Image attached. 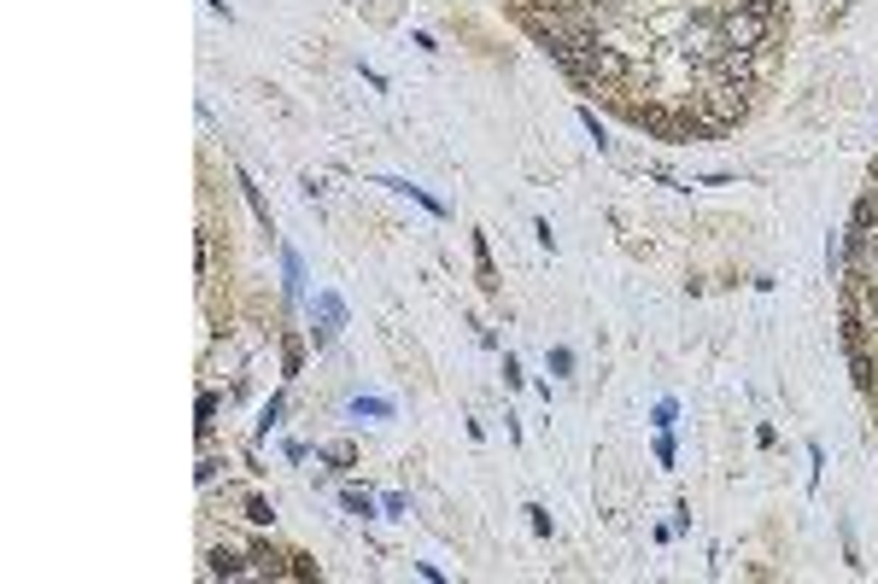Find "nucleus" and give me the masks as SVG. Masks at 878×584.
I'll use <instances>...</instances> for the list:
<instances>
[{
	"mask_svg": "<svg viewBox=\"0 0 878 584\" xmlns=\"http://www.w3.org/2000/svg\"><path fill=\"white\" fill-rule=\"evenodd\" d=\"M680 53H685V65L709 71L714 59L726 53V35H721V12H698V18H691V24L680 30Z\"/></svg>",
	"mask_w": 878,
	"mask_h": 584,
	"instance_id": "nucleus-1",
	"label": "nucleus"
},
{
	"mask_svg": "<svg viewBox=\"0 0 878 584\" xmlns=\"http://www.w3.org/2000/svg\"><path fill=\"white\" fill-rule=\"evenodd\" d=\"M580 59H586V82H591L598 94H603V88H627V82H632V59H627L621 48H609L603 35L591 41V48H580Z\"/></svg>",
	"mask_w": 878,
	"mask_h": 584,
	"instance_id": "nucleus-2",
	"label": "nucleus"
},
{
	"mask_svg": "<svg viewBox=\"0 0 878 584\" xmlns=\"http://www.w3.org/2000/svg\"><path fill=\"white\" fill-rule=\"evenodd\" d=\"M773 18H762L755 7H726L721 12V35H726V48H750V53H762L767 41H773Z\"/></svg>",
	"mask_w": 878,
	"mask_h": 584,
	"instance_id": "nucleus-3",
	"label": "nucleus"
},
{
	"mask_svg": "<svg viewBox=\"0 0 878 584\" xmlns=\"http://www.w3.org/2000/svg\"><path fill=\"white\" fill-rule=\"evenodd\" d=\"M750 94L755 88H732V82H714L709 94H698V112L714 123V129H738L750 117Z\"/></svg>",
	"mask_w": 878,
	"mask_h": 584,
	"instance_id": "nucleus-4",
	"label": "nucleus"
},
{
	"mask_svg": "<svg viewBox=\"0 0 878 584\" xmlns=\"http://www.w3.org/2000/svg\"><path fill=\"white\" fill-rule=\"evenodd\" d=\"M340 327H345V299H340L334 286H322L317 299H311V345H317V351H329Z\"/></svg>",
	"mask_w": 878,
	"mask_h": 584,
	"instance_id": "nucleus-5",
	"label": "nucleus"
},
{
	"mask_svg": "<svg viewBox=\"0 0 878 584\" xmlns=\"http://www.w3.org/2000/svg\"><path fill=\"white\" fill-rule=\"evenodd\" d=\"M709 82H732V88H755V82H762V59H755L750 48H726V53L709 65Z\"/></svg>",
	"mask_w": 878,
	"mask_h": 584,
	"instance_id": "nucleus-6",
	"label": "nucleus"
},
{
	"mask_svg": "<svg viewBox=\"0 0 878 584\" xmlns=\"http://www.w3.org/2000/svg\"><path fill=\"white\" fill-rule=\"evenodd\" d=\"M281 299L288 304L304 299V258L293 252V246H281Z\"/></svg>",
	"mask_w": 878,
	"mask_h": 584,
	"instance_id": "nucleus-7",
	"label": "nucleus"
},
{
	"mask_svg": "<svg viewBox=\"0 0 878 584\" xmlns=\"http://www.w3.org/2000/svg\"><path fill=\"white\" fill-rule=\"evenodd\" d=\"M206 573H211V578H240V573H252V555H240V550H206Z\"/></svg>",
	"mask_w": 878,
	"mask_h": 584,
	"instance_id": "nucleus-8",
	"label": "nucleus"
},
{
	"mask_svg": "<svg viewBox=\"0 0 878 584\" xmlns=\"http://www.w3.org/2000/svg\"><path fill=\"white\" fill-rule=\"evenodd\" d=\"M235 187H240V199H247V211L258 217V228H264V234H270V228H276V222H270V205H264V194H258V181H252L247 170H240V164H235Z\"/></svg>",
	"mask_w": 878,
	"mask_h": 584,
	"instance_id": "nucleus-9",
	"label": "nucleus"
},
{
	"mask_svg": "<svg viewBox=\"0 0 878 584\" xmlns=\"http://www.w3.org/2000/svg\"><path fill=\"white\" fill-rule=\"evenodd\" d=\"M381 187H393V194H404L411 205H422L427 217H445V205H440L434 194H427V187H416V181H404V176H381Z\"/></svg>",
	"mask_w": 878,
	"mask_h": 584,
	"instance_id": "nucleus-10",
	"label": "nucleus"
},
{
	"mask_svg": "<svg viewBox=\"0 0 878 584\" xmlns=\"http://www.w3.org/2000/svg\"><path fill=\"white\" fill-rule=\"evenodd\" d=\"M340 509L352 514V520H375V514H381V497L358 491V486H340Z\"/></svg>",
	"mask_w": 878,
	"mask_h": 584,
	"instance_id": "nucleus-11",
	"label": "nucleus"
},
{
	"mask_svg": "<svg viewBox=\"0 0 878 584\" xmlns=\"http://www.w3.org/2000/svg\"><path fill=\"white\" fill-rule=\"evenodd\" d=\"M844 351H849L855 386H861V392H872V386H878V363H872V351H867V340H861V345H844Z\"/></svg>",
	"mask_w": 878,
	"mask_h": 584,
	"instance_id": "nucleus-12",
	"label": "nucleus"
},
{
	"mask_svg": "<svg viewBox=\"0 0 878 584\" xmlns=\"http://www.w3.org/2000/svg\"><path fill=\"white\" fill-rule=\"evenodd\" d=\"M293 555H281V550H270V544H252V573H270V578H288L293 567H288Z\"/></svg>",
	"mask_w": 878,
	"mask_h": 584,
	"instance_id": "nucleus-13",
	"label": "nucleus"
},
{
	"mask_svg": "<svg viewBox=\"0 0 878 584\" xmlns=\"http://www.w3.org/2000/svg\"><path fill=\"white\" fill-rule=\"evenodd\" d=\"M317 462H329V468H358V445H352V438H329V445H317Z\"/></svg>",
	"mask_w": 878,
	"mask_h": 584,
	"instance_id": "nucleus-14",
	"label": "nucleus"
},
{
	"mask_svg": "<svg viewBox=\"0 0 878 584\" xmlns=\"http://www.w3.org/2000/svg\"><path fill=\"white\" fill-rule=\"evenodd\" d=\"M475 275H481V292H498V269H493V240L475 234Z\"/></svg>",
	"mask_w": 878,
	"mask_h": 584,
	"instance_id": "nucleus-15",
	"label": "nucleus"
},
{
	"mask_svg": "<svg viewBox=\"0 0 878 584\" xmlns=\"http://www.w3.org/2000/svg\"><path fill=\"white\" fill-rule=\"evenodd\" d=\"M299 368H304V345H299V333H281V380H293Z\"/></svg>",
	"mask_w": 878,
	"mask_h": 584,
	"instance_id": "nucleus-16",
	"label": "nucleus"
},
{
	"mask_svg": "<svg viewBox=\"0 0 878 584\" xmlns=\"http://www.w3.org/2000/svg\"><path fill=\"white\" fill-rule=\"evenodd\" d=\"M281 415H288V398H281V392H276V398L258 409V438H270V432L281 427Z\"/></svg>",
	"mask_w": 878,
	"mask_h": 584,
	"instance_id": "nucleus-17",
	"label": "nucleus"
},
{
	"mask_svg": "<svg viewBox=\"0 0 878 584\" xmlns=\"http://www.w3.org/2000/svg\"><path fill=\"white\" fill-rule=\"evenodd\" d=\"M194 415H199V438H211V427H217V392H199V404H194Z\"/></svg>",
	"mask_w": 878,
	"mask_h": 584,
	"instance_id": "nucleus-18",
	"label": "nucleus"
},
{
	"mask_svg": "<svg viewBox=\"0 0 878 584\" xmlns=\"http://www.w3.org/2000/svg\"><path fill=\"white\" fill-rule=\"evenodd\" d=\"M352 415L363 421V415H370V421H386V415H393V398H352Z\"/></svg>",
	"mask_w": 878,
	"mask_h": 584,
	"instance_id": "nucleus-19",
	"label": "nucleus"
},
{
	"mask_svg": "<svg viewBox=\"0 0 878 584\" xmlns=\"http://www.w3.org/2000/svg\"><path fill=\"white\" fill-rule=\"evenodd\" d=\"M650 427H657V432H673V427H680V404L662 398L657 409H650Z\"/></svg>",
	"mask_w": 878,
	"mask_h": 584,
	"instance_id": "nucleus-20",
	"label": "nucleus"
},
{
	"mask_svg": "<svg viewBox=\"0 0 878 584\" xmlns=\"http://www.w3.org/2000/svg\"><path fill=\"white\" fill-rule=\"evenodd\" d=\"M580 129L591 135V146H598V153H609V129L598 123V112H591V106H580Z\"/></svg>",
	"mask_w": 878,
	"mask_h": 584,
	"instance_id": "nucleus-21",
	"label": "nucleus"
},
{
	"mask_svg": "<svg viewBox=\"0 0 878 584\" xmlns=\"http://www.w3.org/2000/svg\"><path fill=\"white\" fill-rule=\"evenodd\" d=\"M545 368L557 374V380H568V374H575V351H568V345H550V357H545Z\"/></svg>",
	"mask_w": 878,
	"mask_h": 584,
	"instance_id": "nucleus-22",
	"label": "nucleus"
},
{
	"mask_svg": "<svg viewBox=\"0 0 878 584\" xmlns=\"http://www.w3.org/2000/svg\"><path fill=\"white\" fill-rule=\"evenodd\" d=\"M820 468H826V450L808 438V491H820Z\"/></svg>",
	"mask_w": 878,
	"mask_h": 584,
	"instance_id": "nucleus-23",
	"label": "nucleus"
},
{
	"mask_svg": "<svg viewBox=\"0 0 878 584\" xmlns=\"http://www.w3.org/2000/svg\"><path fill=\"white\" fill-rule=\"evenodd\" d=\"M247 520H252V526H270V520H276V509L264 503V497H247Z\"/></svg>",
	"mask_w": 878,
	"mask_h": 584,
	"instance_id": "nucleus-24",
	"label": "nucleus"
},
{
	"mask_svg": "<svg viewBox=\"0 0 878 584\" xmlns=\"http://www.w3.org/2000/svg\"><path fill=\"white\" fill-rule=\"evenodd\" d=\"M680 462V450H673V432H657V468H673Z\"/></svg>",
	"mask_w": 878,
	"mask_h": 584,
	"instance_id": "nucleus-25",
	"label": "nucleus"
},
{
	"mask_svg": "<svg viewBox=\"0 0 878 584\" xmlns=\"http://www.w3.org/2000/svg\"><path fill=\"white\" fill-rule=\"evenodd\" d=\"M521 514H527V526H534V538H550V514H545L539 503H527Z\"/></svg>",
	"mask_w": 878,
	"mask_h": 584,
	"instance_id": "nucleus-26",
	"label": "nucleus"
},
{
	"mask_svg": "<svg viewBox=\"0 0 878 584\" xmlns=\"http://www.w3.org/2000/svg\"><path fill=\"white\" fill-rule=\"evenodd\" d=\"M504 386H509V392H521V386H527V374H521V363L509 357V351H504Z\"/></svg>",
	"mask_w": 878,
	"mask_h": 584,
	"instance_id": "nucleus-27",
	"label": "nucleus"
},
{
	"mask_svg": "<svg viewBox=\"0 0 878 584\" xmlns=\"http://www.w3.org/2000/svg\"><path fill=\"white\" fill-rule=\"evenodd\" d=\"M217 468H223L217 456H199V468H194V479H199V486H211V479H217Z\"/></svg>",
	"mask_w": 878,
	"mask_h": 584,
	"instance_id": "nucleus-28",
	"label": "nucleus"
},
{
	"mask_svg": "<svg viewBox=\"0 0 878 584\" xmlns=\"http://www.w3.org/2000/svg\"><path fill=\"white\" fill-rule=\"evenodd\" d=\"M199 275H211V228H199Z\"/></svg>",
	"mask_w": 878,
	"mask_h": 584,
	"instance_id": "nucleus-29",
	"label": "nucleus"
},
{
	"mask_svg": "<svg viewBox=\"0 0 878 584\" xmlns=\"http://www.w3.org/2000/svg\"><path fill=\"white\" fill-rule=\"evenodd\" d=\"M281 450H288V462H304V456H311V445H304V438H288Z\"/></svg>",
	"mask_w": 878,
	"mask_h": 584,
	"instance_id": "nucleus-30",
	"label": "nucleus"
},
{
	"mask_svg": "<svg viewBox=\"0 0 878 584\" xmlns=\"http://www.w3.org/2000/svg\"><path fill=\"white\" fill-rule=\"evenodd\" d=\"M673 532H691V503H673Z\"/></svg>",
	"mask_w": 878,
	"mask_h": 584,
	"instance_id": "nucleus-31",
	"label": "nucleus"
},
{
	"mask_svg": "<svg viewBox=\"0 0 878 584\" xmlns=\"http://www.w3.org/2000/svg\"><path fill=\"white\" fill-rule=\"evenodd\" d=\"M861 304H867V316H872V327H878V286H861Z\"/></svg>",
	"mask_w": 878,
	"mask_h": 584,
	"instance_id": "nucleus-32",
	"label": "nucleus"
},
{
	"mask_svg": "<svg viewBox=\"0 0 878 584\" xmlns=\"http://www.w3.org/2000/svg\"><path fill=\"white\" fill-rule=\"evenodd\" d=\"M206 7H211V12H223V24L235 18V7H229V0H206Z\"/></svg>",
	"mask_w": 878,
	"mask_h": 584,
	"instance_id": "nucleus-33",
	"label": "nucleus"
}]
</instances>
